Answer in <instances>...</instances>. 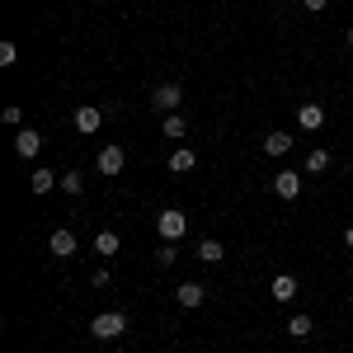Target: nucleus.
Instances as JSON below:
<instances>
[{
  "mask_svg": "<svg viewBox=\"0 0 353 353\" xmlns=\"http://www.w3.org/2000/svg\"><path fill=\"white\" fill-rule=\"evenodd\" d=\"M52 254H61V259H71V254H76V236H71V231H52Z\"/></svg>",
  "mask_w": 353,
  "mask_h": 353,
  "instance_id": "ddd939ff",
  "label": "nucleus"
},
{
  "mask_svg": "<svg viewBox=\"0 0 353 353\" xmlns=\"http://www.w3.org/2000/svg\"><path fill=\"white\" fill-rule=\"evenodd\" d=\"M344 43H349V48H353V24H349V33H344Z\"/></svg>",
  "mask_w": 353,
  "mask_h": 353,
  "instance_id": "393cba45",
  "label": "nucleus"
},
{
  "mask_svg": "<svg viewBox=\"0 0 353 353\" xmlns=\"http://www.w3.org/2000/svg\"><path fill=\"white\" fill-rule=\"evenodd\" d=\"M156 231H161V241H184V231H189V217L179 212V208H165L161 217H156Z\"/></svg>",
  "mask_w": 353,
  "mask_h": 353,
  "instance_id": "f257e3e1",
  "label": "nucleus"
},
{
  "mask_svg": "<svg viewBox=\"0 0 353 353\" xmlns=\"http://www.w3.org/2000/svg\"><path fill=\"white\" fill-rule=\"evenodd\" d=\"M14 151H19L24 161H33V156L43 151V137L33 132V128H19V137H14Z\"/></svg>",
  "mask_w": 353,
  "mask_h": 353,
  "instance_id": "0eeeda50",
  "label": "nucleus"
},
{
  "mask_svg": "<svg viewBox=\"0 0 353 353\" xmlns=\"http://www.w3.org/2000/svg\"><path fill=\"white\" fill-rule=\"evenodd\" d=\"M151 104L161 113H179V104H184V90L174 81H165V85H156V94H151Z\"/></svg>",
  "mask_w": 353,
  "mask_h": 353,
  "instance_id": "7ed1b4c3",
  "label": "nucleus"
},
{
  "mask_svg": "<svg viewBox=\"0 0 353 353\" xmlns=\"http://www.w3.org/2000/svg\"><path fill=\"white\" fill-rule=\"evenodd\" d=\"M174 259H179V250H174V245L165 241L161 250H156V264H161V269H170V264H174Z\"/></svg>",
  "mask_w": 353,
  "mask_h": 353,
  "instance_id": "412c9836",
  "label": "nucleus"
},
{
  "mask_svg": "<svg viewBox=\"0 0 353 353\" xmlns=\"http://www.w3.org/2000/svg\"><path fill=\"white\" fill-rule=\"evenodd\" d=\"M19 61V48L14 43H0V66H14Z\"/></svg>",
  "mask_w": 353,
  "mask_h": 353,
  "instance_id": "4be33fe9",
  "label": "nucleus"
},
{
  "mask_svg": "<svg viewBox=\"0 0 353 353\" xmlns=\"http://www.w3.org/2000/svg\"><path fill=\"white\" fill-rule=\"evenodd\" d=\"M301 5H306V10H325L330 0H301Z\"/></svg>",
  "mask_w": 353,
  "mask_h": 353,
  "instance_id": "5701e85b",
  "label": "nucleus"
},
{
  "mask_svg": "<svg viewBox=\"0 0 353 353\" xmlns=\"http://www.w3.org/2000/svg\"><path fill=\"white\" fill-rule=\"evenodd\" d=\"M161 128H165V137H174V141H179V137L189 132V123H184V113H165V123H161Z\"/></svg>",
  "mask_w": 353,
  "mask_h": 353,
  "instance_id": "f3484780",
  "label": "nucleus"
},
{
  "mask_svg": "<svg viewBox=\"0 0 353 353\" xmlns=\"http://www.w3.org/2000/svg\"><path fill=\"white\" fill-rule=\"evenodd\" d=\"M198 259H203V264H221V259H226L221 241H203V245H198Z\"/></svg>",
  "mask_w": 353,
  "mask_h": 353,
  "instance_id": "dca6fc26",
  "label": "nucleus"
},
{
  "mask_svg": "<svg viewBox=\"0 0 353 353\" xmlns=\"http://www.w3.org/2000/svg\"><path fill=\"white\" fill-rule=\"evenodd\" d=\"M264 151H269V156H288V151H292V137L288 132H269L264 137Z\"/></svg>",
  "mask_w": 353,
  "mask_h": 353,
  "instance_id": "4468645a",
  "label": "nucleus"
},
{
  "mask_svg": "<svg viewBox=\"0 0 353 353\" xmlns=\"http://www.w3.org/2000/svg\"><path fill=\"white\" fill-rule=\"evenodd\" d=\"M297 123L306 128V132H316V128L325 123V109H321V104H301V109H297Z\"/></svg>",
  "mask_w": 353,
  "mask_h": 353,
  "instance_id": "9b49d317",
  "label": "nucleus"
},
{
  "mask_svg": "<svg viewBox=\"0 0 353 353\" xmlns=\"http://www.w3.org/2000/svg\"><path fill=\"white\" fill-rule=\"evenodd\" d=\"M311 316H292V321H288V334H292V339H306V334H311Z\"/></svg>",
  "mask_w": 353,
  "mask_h": 353,
  "instance_id": "6ab92c4d",
  "label": "nucleus"
},
{
  "mask_svg": "<svg viewBox=\"0 0 353 353\" xmlns=\"http://www.w3.org/2000/svg\"><path fill=\"white\" fill-rule=\"evenodd\" d=\"M104 128V109L99 104H81L76 109V132H99Z\"/></svg>",
  "mask_w": 353,
  "mask_h": 353,
  "instance_id": "39448f33",
  "label": "nucleus"
},
{
  "mask_svg": "<svg viewBox=\"0 0 353 353\" xmlns=\"http://www.w3.org/2000/svg\"><path fill=\"white\" fill-rule=\"evenodd\" d=\"M174 301H179V306H203V301H208V288H203V283H179V288H174Z\"/></svg>",
  "mask_w": 353,
  "mask_h": 353,
  "instance_id": "423d86ee",
  "label": "nucleus"
},
{
  "mask_svg": "<svg viewBox=\"0 0 353 353\" xmlns=\"http://www.w3.org/2000/svg\"><path fill=\"white\" fill-rule=\"evenodd\" d=\"M273 193H278V198H297L301 193V174H292V170L273 174Z\"/></svg>",
  "mask_w": 353,
  "mask_h": 353,
  "instance_id": "6e6552de",
  "label": "nucleus"
},
{
  "mask_svg": "<svg viewBox=\"0 0 353 353\" xmlns=\"http://www.w3.org/2000/svg\"><path fill=\"white\" fill-rule=\"evenodd\" d=\"M306 170H311V174H321V170H330V151H325V146H316V151L306 156Z\"/></svg>",
  "mask_w": 353,
  "mask_h": 353,
  "instance_id": "a211bd4d",
  "label": "nucleus"
},
{
  "mask_svg": "<svg viewBox=\"0 0 353 353\" xmlns=\"http://www.w3.org/2000/svg\"><path fill=\"white\" fill-rule=\"evenodd\" d=\"M193 165H198V156H193L189 146H174V151H170V170H174V174H189Z\"/></svg>",
  "mask_w": 353,
  "mask_h": 353,
  "instance_id": "f8f14e48",
  "label": "nucleus"
},
{
  "mask_svg": "<svg viewBox=\"0 0 353 353\" xmlns=\"http://www.w3.org/2000/svg\"><path fill=\"white\" fill-rule=\"evenodd\" d=\"M94 165H99V174H123V165H128V151L123 146H99V156H94Z\"/></svg>",
  "mask_w": 353,
  "mask_h": 353,
  "instance_id": "20e7f679",
  "label": "nucleus"
},
{
  "mask_svg": "<svg viewBox=\"0 0 353 353\" xmlns=\"http://www.w3.org/2000/svg\"><path fill=\"white\" fill-rule=\"evenodd\" d=\"M57 184H61L57 170H33V174H28V189H33V193H52Z\"/></svg>",
  "mask_w": 353,
  "mask_h": 353,
  "instance_id": "9d476101",
  "label": "nucleus"
},
{
  "mask_svg": "<svg viewBox=\"0 0 353 353\" xmlns=\"http://www.w3.org/2000/svg\"><path fill=\"white\" fill-rule=\"evenodd\" d=\"M57 189H61V193H71V198H76V193L85 189V179H81V174H76V170H66V174H61V184H57Z\"/></svg>",
  "mask_w": 353,
  "mask_h": 353,
  "instance_id": "aec40b11",
  "label": "nucleus"
},
{
  "mask_svg": "<svg viewBox=\"0 0 353 353\" xmlns=\"http://www.w3.org/2000/svg\"><path fill=\"white\" fill-rule=\"evenodd\" d=\"M123 330H128V316H123V311H99V316L90 321V334H94V339H118Z\"/></svg>",
  "mask_w": 353,
  "mask_h": 353,
  "instance_id": "f03ea898",
  "label": "nucleus"
},
{
  "mask_svg": "<svg viewBox=\"0 0 353 353\" xmlns=\"http://www.w3.org/2000/svg\"><path fill=\"white\" fill-rule=\"evenodd\" d=\"M118 231H99V236H94V254H104V259H109V254H118Z\"/></svg>",
  "mask_w": 353,
  "mask_h": 353,
  "instance_id": "2eb2a0df",
  "label": "nucleus"
},
{
  "mask_svg": "<svg viewBox=\"0 0 353 353\" xmlns=\"http://www.w3.org/2000/svg\"><path fill=\"white\" fill-rule=\"evenodd\" d=\"M344 245H349V250H353V226H349V231H344Z\"/></svg>",
  "mask_w": 353,
  "mask_h": 353,
  "instance_id": "b1692460",
  "label": "nucleus"
},
{
  "mask_svg": "<svg viewBox=\"0 0 353 353\" xmlns=\"http://www.w3.org/2000/svg\"><path fill=\"white\" fill-rule=\"evenodd\" d=\"M269 297L273 301H292V297H297V278H292V273H278L273 288H269Z\"/></svg>",
  "mask_w": 353,
  "mask_h": 353,
  "instance_id": "1a4fd4ad",
  "label": "nucleus"
}]
</instances>
